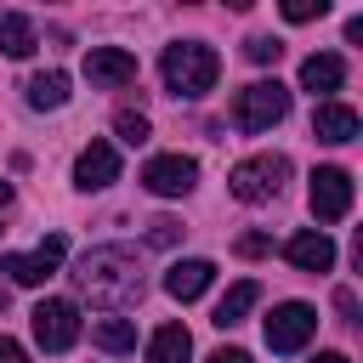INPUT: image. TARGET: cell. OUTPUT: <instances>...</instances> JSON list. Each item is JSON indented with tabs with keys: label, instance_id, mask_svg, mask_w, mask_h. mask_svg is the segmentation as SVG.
Returning <instances> with one entry per match:
<instances>
[{
	"label": "cell",
	"instance_id": "21",
	"mask_svg": "<svg viewBox=\"0 0 363 363\" xmlns=\"http://www.w3.org/2000/svg\"><path fill=\"white\" fill-rule=\"evenodd\" d=\"M244 57H250V62H261V68H267V62H278V57H284V45H278V40H272V34H255V40H244Z\"/></svg>",
	"mask_w": 363,
	"mask_h": 363
},
{
	"label": "cell",
	"instance_id": "13",
	"mask_svg": "<svg viewBox=\"0 0 363 363\" xmlns=\"http://www.w3.org/2000/svg\"><path fill=\"white\" fill-rule=\"evenodd\" d=\"M210 284H216V267L199 261V255H193V261H176V267L164 272V295H170V301H199Z\"/></svg>",
	"mask_w": 363,
	"mask_h": 363
},
{
	"label": "cell",
	"instance_id": "26",
	"mask_svg": "<svg viewBox=\"0 0 363 363\" xmlns=\"http://www.w3.org/2000/svg\"><path fill=\"white\" fill-rule=\"evenodd\" d=\"M0 363H28V352H23L11 335H0Z\"/></svg>",
	"mask_w": 363,
	"mask_h": 363
},
{
	"label": "cell",
	"instance_id": "27",
	"mask_svg": "<svg viewBox=\"0 0 363 363\" xmlns=\"http://www.w3.org/2000/svg\"><path fill=\"white\" fill-rule=\"evenodd\" d=\"M204 363H250V352H238V346H221V352H210Z\"/></svg>",
	"mask_w": 363,
	"mask_h": 363
},
{
	"label": "cell",
	"instance_id": "5",
	"mask_svg": "<svg viewBox=\"0 0 363 363\" xmlns=\"http://www.w3.org/2000/svg\"><path fill=\"white\" fill-rule=\"evenodd\" d=\"M306 204H312L318 221H346V210H352V176L340 164H318L312 187H306Z\"/></svg>",
	"mask_w": 363,
	"mask_h": 363
},
{
	"label": "cell",
	"instance_id": "24",
	"mask_svg": "<svg viewBox=\"0 0 363 363\" xmlns=\"http://www.w3.org/2000/svg\"><path fill=\"white\" fill-rule=\"evenodd\" d=\"M113 125H119V136H125L130 147H142V142H147V119H142V113H119Z\"/></svg>",
	"mask_w": 363,
	"mask_h": 363
},
{
	"label": "cell",
	"instance_id": "23",
	"mask_svg": "<svg viewBox=\"0 0 363 363\" xmlns=\"http://www.w3.org/2000/svg\"><path fill=\"white\" fill-rule=\"evenodd\" d=\"M329 11V0H284V17L289 23H312V17H323Z\"/></svg>",
	"mask_w": 363,
	"mask_h": 363
},
{
	"label": "cell",
	"instance_id": "30",
	"mask_svg": "<svg viewBox=\"0 0 363 363\" xmlns=\"http://www.w3.org/2000/svg\"><path fill=\"white\" fill-rule=\"evenodd\" d=\"M6 199H11V182H0V204H6Z\"/></svg>",
	"mask_w": 363,
	"mask_h": 363
},
{
	"label": "cell",
	"instance_id": "1",
	"mask_svg": "<svg viewBox=\"0 0 363 363\" xmlns=\"http://www.w3.org/2000/svg\"><path fill=\"white\" fill-rule=\"evenodd\" d=\"M74 284L96 306H130V301H142V261L125 244H102V250H85L79 255Z\"/></svg>",
	"mask_w": 363,
	"mask_h": 363
},
{
	"label": "cell",
	"instance_id": "14",
	"mask_svg": "<svg viewBox=\"0 0 363 363\" xmlns=\"http://www.w3.org/2000/svg\"><path fill=\"white\" fill-rule=\"evenodd\" d=\"M301 85H306L312 96H329V91L346 85V62H340L335 51H312V57L301 62Z\"/></svg>",
	"mask_w": 363,
	"mask_h": 363
},
{
	"label": "cell",
	"instance_id": "11",
	"mask_svg": "<svg viewBox=\"0 0 363 363\" xmlns=\"http://www.w3.org/2000/svg\"><path fill=\"white\" fill-rule=\"evenodd\" d=\"M74 182L85 187V193H96V187H108V182H119V153L108 147V142H91L79 159H74Z\"/></svg>",
	"mask_w": 363,
	"mask_h": 363
},
{
	"label": "cell",
	"instance_id": "8",
	"mask_svg": "<svg viewBox=\"0 0 363 363\" xmlns=\"http://www.w3.org/2000/svg\"><path fill=\"white\" fill-rule=\"evenodd\" d=\"M193 182H199V164L187 153H159L142 164V187L159 199H182V193H193Z\"/></svg>",
	"mask_w": 363,
	"mask_h": 363
},
{
	"label": "cell",
	"instance_id": "12",
	"mask_svg": "<svg viewBox=\"0 0 363 363\" xmlns=\"http://www.w3.org/2000/svg\"><path fill=\"white\" fill-rule=\"evenodd\" d=\"M284 255H289V267H301V272H329L335 267V244H329V233H295L289 244H284Z\"/></svg>",
	"mask_w": 363,
	"mask_h": 363
},
{
	"label": "cell",
	"instance_id": "15",
	"mask_svg": "<svg viewBox=\"0 0 363 363\" xmlns=\"http://www.w3.org/2000/svg\"><path fill=\"white\" fill-rule=\"evenodd\" d=\"M312 136L318 142H352L357 136V113L346 102H318L312 108Z\"/></svg>",
	"mask_w": 363,
	"mask_h": 363
},
{
	"label": "cell",
	"instance_id": "20",
	"mask_svg": "<svg viewBox=\"0 0 363 363\" xmlns=\"http://www.w3.org/2000/svg\"><path fill=\"white\" fill-rule=\"evenodd\" d=\"M91 340L102 352H130L136 346V323L130 318H102V323H91Z\"/></svg>",
	"mask_w": 363,
	"mask_h": 363
},
{
	"label": "cell",
	"instance_id": "6",
	"mask_svg": "<svg viewBox=\"0 0 363 363\" xmlns=\"http://www.w3.org/2000/svg\"><path fill=\"white\" fill-rule=\"evenodd\" d=\"M79 306L74 301H40L34 306V340H40V352H68L74 340H79Z\"/></svg>",
	"mask_w": 363,
	"mask_h": 363
},
{
	"label": "cell",
	"instance_id": "28",
	"mask_svg": "<svg viewBox=\"0 0 363 363\" xmlns=\"http://www.w3.org/2000/svg\"><path fill=\"white\" fill-rule=\"evenodd\" d=\"M335 306H340V312L352 318V312H357V295H352V289H335Z\"/></svg>",
	"mask_w": 363,
	"mask_h": 363
},
{
	"label": "cell",
	"instance_id": "19",
	"mask_svg": "<svg viewBox=\"0 0 363 363\" xmlns=\"http://www.w3.org/2000/svg\"><path fill=\"white\" fill-rule=\"evenodd\" d=\"M68 102V74L62 68H45L28 79V108H62Z\"/></svg>",
	"mask_w": 363,
	"mask_h": 363
},
{
	"label": "cell",
	"instance_id": "25",
	"mask_svg": "<svg viewBox=\"0 0 363 363\" xmlns=\"http://www.w3.org/2000/svg\"><path fill=\"white\" fill-rule=\"evenodd\" d=\"M267 244H272L267 233H244V238H238V255H267Z\"/></svg>",
	"mask_w": 363,
	"mask_h": 363
},
{
	"label": "cell",
	"instance_id": "4",
	"mask_svg": "<svg viewBox=\"0 0 363 363\" xmlns=\"http://www.w3.org/2000/svg\"><path fill=\"white\" fill-rule=\"evenodd\" d=\"M284 176H289V159H284V153H255V159L233 164L227 187H233V199H244V204H267V199L284 193Z\"/></svg>",
	"mask_w": 363,
	"mask_h": 363
},
{
	"label": "cell",
	"instance_id": "7",
	"mask_svg": "<svg viewBox=\"0 0 363 363\" xmlns=\"http://www.w3.org/2000/svg\"><path fill=\"white\" fill-rule=\"evenodd\" d=\"M312 335H318V312H312L306 301L272 306V318H267V346H272V352H301Z\"/></svg>",
	"mask_w": 363,
	"mask_h": 363
},
{
	"label": "cell",
	"instance_id": "10",
	"mask_svg": "<svg viewBox=\"0 0 363 363\" xmlns=\"http://www.w3.org/2000/svg\"><path fill=\"white\" fill-rule=\"evenodd\" d=\"M85 79L96 91H113V85H130L136 79V57L125 45H91L85 51Z\"/></svg>",
	"mask_w": 363,
	"mask_h": 363
},
{
	"label": "cell",
	"instance_id": "29",
	"mask_svg": "<svg viewBox=\"0 0 363 363\" xmlns=\"http://www.w3.org/2000/svg\"><path fill=\"white\" fill-rule=\"evenodd\" d=\"M318 363H352V357H340V352H323V357H318Z\"/></svg>",
	"mask_w": 363,
	"mask_h": 363
},
{
	"label": "cell",
	"instance_id": "17",
	"mask_svg": "<svg viewBox=\"0 0 363 363\" xmlns=\"http://www.w3.org/2000/svg\"><path fill=\"white\" fill-rule=\"evenodd\" d=\"M193 357V335L182 323H159L147 340V363H187Z\"/></svg>",
	"mask_w": 363,
	"mask_h": 363
},
{
	"label": "cell",
	"instance_id": "18",
	"mask_svg": "<svg viewBox=\"0 0 363 363\" xmlns=\"http://www.w3.org/2000/svg\"><path fill=\"white\" fill-rule=\"evenodd\" d=\"M34 45H40L34 23L17 17V11H0V51H6V57H34Z\"/></svg>",
	"mask_w": 363,
	"mask_h": 363
},
{
	"label": "cell",
	"instance_id": "2",
	"mask_svg": "<svg viewBox=\"0 0 363 363\" xmlns=\"http://www.w3.org/2000/svg\"><path fill=\"white\" fill-rule=\"evenodd\" d=\"M159 68H164L170 96H204L216 85V74H221V57L210 45H199V40H176V45H164Z\"/></svg>",
	"mask_w": 363,
	"mask_h": 363
},
{
	"label": "cell",
	"instance_id": "16",
	"mask_svg": "<svg viewBox=\"0 0 363 363\" xmlns=\"http://www.w3.org/2000/svg\"><path fill=\"white\" fill-rule=\"evenodd\" d=\"M255 301H261V284H255V278H238V284L216 301L210 323H216V329H233V323H244V318H250V306H255Z\"/></svg>",
	"mask_w": 363,
	"mask_h": 363
},
{
	"label": "cell",
	"instance_id": "31",
	"mask_svg": "<svg viewBox=\"0 0 363 363\" xmlns=\"http://www.w3.org/2000/svg\"><path fill=\"white\" fill-rule=\"evenodd\" d=\"M6 301H11V295H6V284H0V312H6Z\"/></svg>",
	"mask_w": 363,
	"mask_h": 363
},
{
	"label": "cell",
	"instance_id": "22",
	"mask_svg": "<svg viewBox=\"0 0 363 363\" xmlns=\"http://www.w3.org/2000/svg\"><path fill=\"white\" fill-rule=\"evenodd\" d=\"M176 238H182V221H170V216H153V221H147V244H153V250H170Z\"/></svg>",
	"mask_w": 363,
	"mask_h": 363
},
{
	"label": "cell",
	"instance_id": "9",
	"mask_svg": "<svg viewBox=\"0 0 363 363\" xmlns=\"http://www.w3.org/2000/svg\"><path fill=\"white\" fill-rule=\"evenodd\" d=\"M62 255H68V238H62V233H51V238H40V250H34V255H6V261H0V272H11V284H45V278L62 267Z\"/></svg>",
	"mask_w": 363,
	"mask_h": 363
},
{
	"label": "cell",
	"instance_id": "3",
	"mask_svg": "<svg viewBox=\"0 0 363 363\" xmlns=\"http://www.w3.org/2000/svg\"><path fill=\"white\" fill-rule=\"evenodd\" d=\"M233 125L244 130V136H255V130H272L284 113H289V91L278 85V79H255V85H244V91H233Z\"/></svg>",
	"mask_w": 363,
	"mask_h": 363
}]
</instances>
